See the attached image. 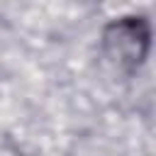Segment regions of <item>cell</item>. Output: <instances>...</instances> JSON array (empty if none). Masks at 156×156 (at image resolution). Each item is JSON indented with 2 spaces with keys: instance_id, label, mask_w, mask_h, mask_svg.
I'll list each match as a JSON object with an SVG mask.
<instances>
[{
  "instance_id": "cell-1",
  "label": "cell",
  "mask_w": 156,
  "mask_h": 156,
  "mask_svg": "<svg viewBox=\"0 0 156 156\" xmlns=\"http://www.w3.org/2000/svg\"><path fill=\"white\" fill-rule=\"evenodd\" d=\"M102 54L124 73H134L149 56L151 24L144 15H124L102 27L100 34Z\"/></svg>"
}]
</instances>
